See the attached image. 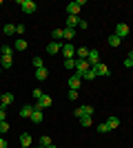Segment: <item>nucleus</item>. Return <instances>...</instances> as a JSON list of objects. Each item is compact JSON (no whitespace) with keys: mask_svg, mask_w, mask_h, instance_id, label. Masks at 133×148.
<instances>
[{"mask_svg":"<svg viewBox=\"0 0 133 148\" xmlns=\"http://www.w3.org/2000/svg\"><path fill=\"white\" fill-rule=\"evenodd\" d=\"M73 115H76L78 119L80 117H91V115H93V106L91 104H84V106H78L76 111H73Z\"/></svg>","mask_w":133,"mask_h":148,"instance_id":"f257e3e1","label":"nucleus"},{"mask_svg":"<svg viewBox=\"0 0 133 148\" xmlns=\"http://www.w3.org/2000/svg\"><path fill=\"white\" fill-rule=\"evenodd\" d=\"M82 7H84V0H76V2H69V5H67V16H78Z\"/></svg>","mask_w":133,"mask_h":148,"instance_id":"f03ea898","label":"nucleus"},{"mask_svg":"<svg viewBox=\"0 0 133 148\" xmlns=\"http://www.w3.org/2000/svg\"><path fill=\"white\" fill-rule=\"evenodd\" d=\"M89 69H91V64L87 60H76V75L78 77H84V73H87Z\"/></svg>","mask_w":133,"mask_h":148,"instance_id":"7ed1b4c3","label":"nucleus"},{"mask_svg":"<svg viewBox=\"0 0 133 148\" xmlns=\"http://www.w3.org/2000/svg\"><path fill=\"white\" fill-rule=\"evenodd\" d=\"M18 5L22 7V11H25V13H33L36 9H38V5H36L33 0H18Z\"/></svg>","mask_w":133,"mask_h":148,"instance_id":"20e7f679","label":"nucleus"},{"mask_svg":"<svg viewBox=\"0 0 133 148\" xmlns=\"http://www.w3.org/2000/svg\"><path fill=\"white\" fill-rule=\"evenodd\" d=\"M62 56H64V60L76 58V47H73L71 42H64V44H62Z\"/></svg>","mask_w":133,"mask_h":148,"instance_id":"39448f33","label":"nucleus"},{"mask_svg":"<svg viewBox=\"0 0 133 148\" xmlns=\"http://www.w3.org/2000/svg\"><path fill=\"white\" fill-rule=\"evenodd\" d=\"M93 71H95V75H98V77H109V75H111V71H109V66L107 64H95L93 66Z\"/></svg>","mask_w":133,"mask_h":148,"instance_id":"423d86ee","label":"nucleus"},{"mask_svg":"<svg viewBox=\"0 0 133 148\" xmlns=\"http://www.w3.org/2000/svg\"><path fill=\"white\" fill-rule=\"evenodd\" d=\"M129 33H131V29H129V25H122V22H120V25L115 27V36L120 38V40H124V38H127Z\"/></svg>","mask_w":133,"mask_h":148,"instance_id":"0eeeda50","label":"nucleus"},{"mask_svg":"<svg viewBox=\"0 0 133 148\" xmlns=\"http://www.w3.org/2000/svg\"><path fill=\"white\" fill-rule=\"evenodd\" d=\"M87 62L91 64V66L100 64V53H98V49H91V51H89V58H87Z\"/></svg>","mask_w":133,"mask_h":148,"instance_id":"6e6552de","label":"nucleus"},{"mask_svg":"<svg viewBox=\"0 0 133 148\" xmlns=\"http://www.w3.org/2000/svg\"><path fill=\"white\" fill-rule=\"evenodd\" d=\"M51 104H53V99H51L49 95H44V97L40 99V102H36V104H33V106H36V108H40V111H44V108H49Z\"/></svg>","mask_w":133,"mask_h":148,"instance_id":"1a4fd4ad","label":"nucleus"},{"mask_svg":"<svg viewBox=\"0 0 133 148\" xmlns=\"http://www.w3.org/2000/svg\"><path fill=\"white\" fill-rule=\"evenodd\" d=\"M82 84V77H78V75H71L69 77V91H78Z\"/></svg>","mask_w":133,"mask_h":148,"instance_id":"9d476101","label":"nucleus"},{"mask_svg":"<svg viewBox=\"0 0 133 148\" xmlns=\"http://www.w3.org/2000/svg\"><path fill=\"white\" fill-rule=\"evenodd\" d=\"M47 51H49V56H56L58 51H62V44L60 42H49L47 44Z\"/></svg>","mask_w":133,"mask_h":148,"instance_id":"9b49d317","label":"nucleus"},{"mask_svg":"<svg viewBox=\"0 0 133 148\" xmlns=\"http://www.w3.org/2000/svg\"><path fill=\"white\" fill-rule=\"evenodd\" d=\"M20 146L31 148V135H29V133H22V135H20Z\"/></svg>","mask_w":133,"mask_h":148,"instance_id":"f8f14e48","label":"nucleus"},{"mask_svg":"<svg viewBox=\"0 0 133 148\" xmlns=\"http://www.w3.org/2000/svg\"><path fill=\"white\" fill-rule=\"evenodd\" d=\"M104 122H107V126H109V128H111V130L120 128V119H118V117H113V115H111V117H107V119H104Z\"/></svg>","mask_w":133,"mask_h":148,"instance_id":"ddd939ff","label":"nucleus"},{"mask_svg":"<svg viewBox=\"0 0 133 148\" xmlns=\"http://www.w3.org/2000/svg\"><path fill=\"white\" fill-rule=\"evenodd\" d=\"M31 122L33 124H42V111L33 106V113H31Z\"/></svg>","mask_w":133,"mask_h":148,"instance_id":"4468645a","label":"nucleus"},{"mask_svg":"<svg viewBox=\"0 0 133 148\" xmlns=\"http://www.w3.org/2000/svg\"><path fill=\"white\" fill-rule=\"evenodd\" d=\"M89 51H91V49L80 47V49H76V58H78V60H87V58H89Z\"/></svg>","mask_w":133,"mask_h":148,"instance_id":"2eb2a0df","label":"nucleus"},{"mask_svg":"<svg viewBox=\"0 0 133 148\" xmlns=\"http://www.w3.org/2000/svg\"><path fill=\"white\" fill-rule=\"evenodd\" d=\"M13 102V95L11 93H2V102H0V108H7V106Z\"/></svg>","mask_w":133,"mask_h":148,"instance_id":"dca6fc26","label":"nucleus"},{"mask_svg":"<svg viewBox=\"0 0 133 148\" xmlns=\"http://www.w3.org/2000/svg\"><path fill=\"white\" fill-rule=\"evenodd\" d=\"M78 22H80V16H67V27L69 29H76Z\"/></svg>","mask_w":133,"mask_h":148,"instance_id":"f3484780","label":"nucleus"},{"mask_svg":"<svg viewBox=\"0 0 133 148\" xmlns=\"http://www.w3.org/2000/svg\"><path fill=\"white\" fill-rule=\"evenodd\" d=\"M73 38H76V29H69V27L62 29V40H73Z\"/></svg>","mask_w":133,"mask_h":148,"instance_id":"a211bd4d","label":"nucleus"},{"mask_svg":"<svg viewBox=\"0 0 133 148\" xmlns=\"http://www.w3.org/2000/svg\"><path fill=\"white\" fill-rule=\"evenodd\" d=\"M13 49H16V51H25L27 49V40H25V38H18L16 44H13Z\"/></svg>","mask_w":133,"mask_h":148,"instance_id":"6ab92c4d","label":"nucleus"},{"mask_svg":"<svg viewBox=\"0 0 133 148\" xmlns=\"http://www.w3.org/2000/svg\"><path fill=\"white\" fill-rule=\"evenodd\" d=\"M47 75H49V71H47V69H36V80H40V82H42V80H47Z\"/></svg>","mask_w":133,"mask_h":148,"instance_id":"aec40b11","label":"nucleus"},{"mask_svg":"<svg viewBox=\"0 0 133 148\" xmlns=\"http://www.w3.org/2000/svg\"><path fill=\"white\" fill-rule=\"evenodd\" d=\"M11 64H13L11 56H2V62H0V66H2V69H11Z\"/></svg>","mask_w":133,"mask_h":148,"instance_id":"412c9836","label":"nucleus"},{"mask_svg":"<svg viewBox=\"0 0 133 148\" xmlns=\"http://www.w3.org/2000/svg\"><path fill=\"white\" fill-rule=\"evenodd\" d=\"M31 113H33V106H22V108H20V115H22V117H31Z\"/></svg>","mask_w":133,"mask_h":148,"instance_id":"4be33fe9","label":"nucleus"},{"mask_svg":"<svg viewBox=\"0 0 133 148\" xmlns=\"http://www.w3.org/2000/svg\"><path fill=\"white\" fill-rule=\"evenodd\" d=\"M2 33H5V36H13V33H16V25H5L2 27Z\"/></svg>","mask_w":133,"mask_h":148,"instance_id":"5701e85b","label":"nucleus"},{"mask_svg":"<svg viewBox=\"0 0 133 148\" xmlns=\"http://www.w3.org/2000/svg\"><path fill=\"white\" fill-rule=\"evenodd\" d=\"M64 69H67V71H71V69L76 71V58H69V60H64Z\"/></svg>","mask_w":133,"mask_h":148,"instance_id":"b1692460","label":"nucleus"},{"mask_svg":"<svg viewBox=\"0 0 133 148\" xmlns=\"http://www.w3.org/2000/svg\"><path fill=\"white\" fill-rule=\"evenodd\" d=\"M107 42L111 44V47H120V42H122V40H120V38H118V36L113 33V36H109V40H107Z\"/></svg>","mask_w":133,"mask_h":148,"instance_id":"393cba45","label":"nucleus"},{"mask_svg":"<svg viewBox=\"0 0 133 148\" xmlns=\"http://www.w3.org/2000/svg\"><path fill=\"white\" fill-rule=\"evenodd\" d=\"M31 97H33V99H36V102H40V99H42V97H44V93H42V91H40V88H33V91H31Z\"/></svg>","mask_w":133,"mask_h":148,"instance_id":"a878e982","label":"nucleus"},{"mask_svg":"<svg viewBox=\"0 0 133 148\" xmlns=\"http://www.w3.org/2000/svg\"><path fill=\"white\" fill-rule=\"evenodd\" d=\"M51 38H53V42L62 40V29H53V31H51Z\"/></svg>","mask_w":133,"mask_h":148,"instance_id":"bb28decb","label":"nucleus"},{"mask_svg":"<svg viewBox=\"0 0 133 148\" xmlns=\"http://www.w3.org/2000/svg\"><path fill=\"white\" fill-rule=\"evenodd\" d=\"M80 124H82L84 128H91V126H93V119L91 117H80Z\"/></svg>","mask_w":133,"mask_h":148,"instance_id":"cd10ccee","label":"nucleus"},{"mask_svg":"<svg viewBox=\"0 0 133 148\" xmlns=\"http://www.w3.org/2000/svg\"><path fill=\"white\" fill-rule=\"evenodd\" d=\"M0 53H2V56H13V49L9 44H5V47H0Z\"/></svg>","mask_w":133,"mask_h":148,"instance_id":"c85d7f7f","label":"nucleus"},{"mask_svg":"<svg viewBox=\"0 0 133 148\" xmlns=\"http://www.w3.org/2000/svg\"><path fill=\"white\" fill-rule=\"evenodd\" d=\"M95 77H98V75H95V71H93V66L89 69L87 73H84V80H95Z\"/></svg>","mask_w":133,"mask_h":148,"instance_id":"c756f323","label":"nucleus"},{"mask_svg":"<svg viewBox=\"0 0 133 148\" xmlns=\"http://www.w3.org/2000/svg\"><path fill=\"white\" fill-rule=\"evenodd\" d=\"M31 64H33V66H36V69H42V66H44L42 58H33V60H31Z\"/></svg>","mask_w":133,"mask_h":148,"instance_id":"7c9ffc66","label":"nucleus"},{"mask_svg":"<svg viewBox=\"0 0 133 148\" xmlns=\"http://www.w3.org/2000/svg\"><path fill=\"white\" fill-rule=\"evenodd\" d=\"M40 146H42V148L51 146V139H49V137H47V135H42V137H40Z\"/></svg>","mask_w":133,"mask_h":148,"instance_id":"2f4dec72","label":"nucleus"},{"mask_svg":"<svg viewBox=\"0 0 133 148\" xmlns=\"http://www.w3.org/2000/svg\"><path fill=\"white\" fill-rule=\"evenodd\" d=\"M98 130H100V133H109L111 128L107 126V122H100V124H98Z\"/></svg>","mask_w":133,"mask_h":148,"instance_id":"473e14b6","label":"nucleus"},{"mask_svg":"<svg viewBox=\"0 0 133 148\" xmlns=\"http://www.w3.org/2000/svg\"><path fill=\"white\" fill-rule=\"evenodd\" d=\"M5 133H9V124H7V122H0V135H5Z\"/></svg>","mask_w":133,"mask_h":148,"instance_id":"72a5a7b5","label":"nucleus"},{"mask_svg":"<svg viewBox=\"0 0 133 148\" xmlns=\"http://www.w3.org/2000/svg\"><path fill=\"white\" fill-rule=\"evenodd\" d=\"M67 97H69L71 102H76V99H78V91H69V93H67Z\"/></svg>","mask_w":133,"mask_h":148,"instance_id":"f704fd0d","label":"nucleus"},{"mask_svg":"<svg viewBox=\"0 0 133 148\" xmlns=\"http://www.w3.org/2000/svg\"><path fill=\"white\" fill-rule=\"evenodd\" d=\"M25 31H27V27H25V25H16V33H18V36H22Z\"/></svg>","mask_w":133,"mask_h":148,"instance_id":"c9c22d12","label":"nucleus"},{"mask_svg":"<svg viewBox=\"0 0 133 148\" xmlns=\"http://www.w3.org/2000/svg\"><path fill=\"white\" fill-rule=\"evenodd\" d=\"M87 20H82V18H80V22H78V29H82V31H87Z\"/></svg>","mask_w":133,"mask_h":148,"instance_id":"e433bc0d","label":"nucleus"},{"mask_svg":"<svg viewBox=\"0 0 133 148\" xmlns=\"http://www.w3.org/2000/svg\"><path fill=\"white\" fill-rule=\"evenodd\" d=\"M7 111H5V108H0V122H7Z\"/></svg>","mask_w":133,"mask_h":148,"instance_id":"4c0bfd02","label":"nucleus"},{"mask_svg":"<svg viewBox=\"0 0 133 148\" xmlns=\"http://www.w3.org/2000/svg\"><path fill=\"white\" fill-rule=\"evenodd\" d=\"M124 66H127V69H133V60H129V58H127V60H124Z\"/></svg>","mask_w":133,"mask_h":148,"instance_id":"58836bf2","label":"nucleus"},{"mask_svg":"<svg viewBox=\"0 0 133 148\" xmlns=\"http://www.w3.org/2000/svg\"><path fill=\"white\" fill-rule=\"evenodd\" d=\"M0 148H7V139L2 135H0Z\"/></svg>","mask_w":133,"mask_h":148,"instance_id":"ea45409f","label":"nucleus"},{"mask_svg":"<svg viewBox=\"0 0 133 148\" xmlns=\"http://www.w3.org/2000/svg\"><path fill=\"white\" fill-rule=\"evenodd\" d=\"M129 60H133V49H131V51H129Z\"/></svg>","mask_w":133,"mask_h":148,"instance_id":"a19ab883","label":"nucleus"},{"mask_svg":"<svg viewBox=\"0 0 133 148\" xmlns=\"http://www.w3.org/2000/svg\"><path fill=\"white\" fill-rule=\"evenodd\" d=\"M47 148H56V146H53V144H51V146H47Z\"/></svg>","mask_w":133,"mask_h":148,"instance_id":"79ce46f5","label":"nucleus"},{"mask_svg":"<svg viewBox=\"0 0 133 148\" xmlns=\"http://www.w3.org/2000/svg\"><path fill=\"white\" fill-rule=\"evenodd\" d=\"M0 102H2V93H0Z\"/></svg>","mask_w":133,"mask_h":148,"instance_id":"37998d69","label":"nucleus"},{"mask_svg":"<svg viewBox=\"0 0 133 148\" xmlns=\"http://www.w3.org/2000/svg\"><path fill=\"white\" fill-rule=\"evenodd\" d=\"M0 7H2V0H0Z\"/></svg>","mask_w":133,"mask_h":148,"instance_id":"c03bdc74","label":"nucleus"},{"mask_svg":"<svg viewBox=\"0 0 133 148\" xmlns=\"http://www.w3.org/2000/svg\"><path fill=\"white\" fill-rule=\"evenodd\" d=\"M0 71H2V66H0Z\"/></svg>","mask_w":133,"mask_h":148,"instance_id":"a18cd8bd","label":"nucleus"}]
</instances>
